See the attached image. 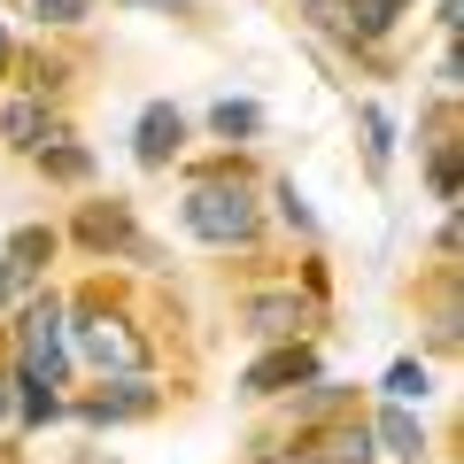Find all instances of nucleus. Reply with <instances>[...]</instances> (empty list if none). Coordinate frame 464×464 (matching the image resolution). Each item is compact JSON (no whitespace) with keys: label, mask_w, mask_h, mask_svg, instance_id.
I'll use <instances>...</instances> for the list:
<instances>
[{"label":"nucleus","mask_w":464,"mask_h":464,"mask_svg":"<svg viewBox=\"0 0 464 464\" xmlns=\"http://www.w3.org/2000/svg\"><path fill=\"white\" fill-rule=\"evenodd\" d=\"M186 232L209 240V248H248V240H256V194H248V179H232V170L194 179V194H186Z\"/></svg>","instance_id":"1"},{"label":"nucleus","mask_w":464,"mask_h":464,"mask_svg":"<svg viewBox=\"0 0 464 464\" xmlns=\"http://www.w3.org/2000/svg\"><path fill=\"white\" fill-rule=\"evenodd\" d=\"M70 348H78L93 372H116V380H140V372H148V341H140L116 310H101V302H85V310H78Z\"/></svg>","instance_id":"2"},{"label":"nucleus","mask_w":464,"mask_h":464,"mask_svg":"<svg viewBox=\"0 0 464 464\" xmlns=\"http://www.w3.org/2000/svg\"><path fill=\"white\" fill-rule=\"evenodd\" d=\"M63 380H70V325H63V302L39 295L32 310H24V380H16V387L54 395Z\"/></svg>","instance_id":"3"},{"label":"nucleus","mask_w":464,"mask_h":464,"mask_svg":"<svg viewBox=\"0 0 464 464\" xmlns=\"http://www.w3.org/2000/svg\"><path fill=\"white\" fill-rule=\"evenodd\" d=\"M179 148H186V116L170 109V101H148V109H140V132H132V155L148 170H163Z\"/></svg>","instance_id":"4"},{"label":"nucleus","mask_w":464,"mask_h":464,"mask_svg":"<svg viewBox=\"0 0 464 464\" xmlns=\"http://www.w3.org/2000/svg\"><path fill=\"white\" fill-rule=\"evenodd\" d=\"M39 256H54V232H16V240H8V256H0V310H8L39 271H47Z\"/></svg>","instance_id":"5"},{"label":"nucleus","mask_w":464,"mask_h":464,"mask_svg":"<svg viewBox=\"0 0 464 464\" xmlns=\"http://www.w3.org/2000/svg\"><path fill=\"white\" fill-rule=\"evenodd\" d=\"M279 464H372V426H325V433H310V449L302 457H279Z\"/></svg>","instance_id":"6"},{"label":"nucleus","mask_w":464,"mask_h":464,"mask_svg":"<svg viewBox=\"0 0 464 464\" xmlns=\"http://www.w3.org/2000/svg\"><path fill=\"white\" fill-rule=\"evenodd\" d=\"M317 380V356L310 348H271L264 364H248V395H286V387Z\"/></svg>","instance_id":"7"},{"label":"nucleus","mask_w":464,"mask_h":464,"mask_svg":"<svg viewBox=\"0 0 464 464\" xmlns=\"http://www.w3.org/2000/svg\"><path fill=\"white\" fill-rule=\"evenodd\" d=\"M0 132H8V148H24V155H47L54 140H63V124H54V116L39 109V101H8Z\"/></svg>","instance_id":"8"},{"label":"nucleus","mask_w":464,"mask_h":464,"mask_svg":"<svg viewBox=\"0 0 464 464\" xmlns=\"http://www.w3.org/2000/svg\"><path fill=\"white\" fill-rule=\"evenodd\" d=\"M155 411V387H140V380H116V387H101L93 402H85V418L93 426H116V418H148Z\"/></svg>","instance_id":"9"},{"label":"nucleus","mask_w":464,"mask_h":464,"mask_svg":"<svg viewBox=\"0 0 464 464\" xmlns=\"http://www.w3.org/2000/svg\"><path fill=\"white\" fill-rule=\"evenodd\" d=\"M387 441V457H402V464H426V426H418L411 411H402V402H387L380 411V426H372Z\"/></svg>","instance_id":"10"},{"label":"nucleus","mask_w":464,"mask_h":464,"mask_svg":"<svg viewBox=\"0 0 464 464\" xmlns=\"http://www.w3.org/2000/svg\"><path fill=\"white\" fill-rule=\"evenodd\" d=\"M302 317H310V310H302L295 295H256V302H248V325L264 333V341H295Z\"/></svg>","instance_id":"11"},{"label":"nucleus","mask_w":464,"mask_h":464,"mask_svg":"<svg viewBox=\"0 0 464 464\" xmlns=\"http://www.w3.org/2000/svg\"><path fill=\"white\" fill-rule=\"evenodd\" d=\"M411 0H341V39H380Z\"/></svg>","instance_id":"12"},{"label":"nucleus","mask_w":464,"mask_h":464,"mask_svg":"<svg viewBox=\"0 0 464 464\" xmlns=\"http://www.w3.org/2000/svg\"><path fill=\"white\" fill-rule=\"evenodd\" d=\"M78 232L93 240V248H140V232H132V217H124V209H85Z\"/></svg>","instance_id":"13"},{"label":"nucleus","mask_w":464,"mask_h":464,"mask_svg":"<svg viewBox=\"0 0 464 464\" xmlns=\"http://www.w3.org/2000/svg\"><path fill=\"white\" fill-rule=\"evenodd\" d=\"M209 132L217 140H248V132H264V109H256V101H217V109H209Z\"/></svg>","instance_id":"14"},{"label":"nucleus","mask_w":464,"mask_h":464,"mask_svg":"<svg viewBox=\"0 0 464 464\" xmlns=\"http://www.w3.org/2000/svg\"><path fill=\"white\" fill-rule=\"evenodd\" d=\"M356 132H364V155H372V170H387V155H395V124H387V109H356Z\"/></svg>","instance_id":"15"},{"label":"nucleus","mask_w":464,"mask_h":464,"mask_svg":"<svg viewBox=\"0 0 464 464\" xmlns=\"http://www.w3.org/2000/svg\"><path fill=\"white\" fill-rule=\"evenodd\" d=\"M39 163H47L54 179H70V186H78V179H93V155H85V148H63V140H54V148L39 155Z\"/></svg>","instance_id":"16"},{"label":"nucleus","mask_w":464,"mask_h":464,"mask_svg":"<svg viewBox=\"0 0 464 464\" xmlns=\"http://www.w3.org/2000/svg\"><path fill=\"white\" fill-rule=\"evenodd\" d=\"M433 194L457 201V140H441V155H433Z\"/></svg>","instance_id":"17"},{"label":"nucleus","mask_w":464,"mask_h":464,"mask_svg":"<svg viewBox=\"0 0 464 464\" xmlns=\"http://www.w3.org/2000/svg\"><path fill=\"white\" fill-rule=\"evenodd\" d=\"M387 395H395V402L426 395V364H395V372H387Z\"/></svg>","instance_id":"18"},{"label":"nucleus","mask_w":464,"mask_h":464,"mask_svg":"<svg viewBox=\"0 0 464 464\" xmlns=\"http://www.w3.org/2000/svg\"><path fill=\"white\" fill-rule=\"evenodd\" d=\"M279 217H286V225H295V232H317V217L302 209V194H295V179L279 186Z\"/></svg>","instance_id":"19"},{"label":"nucleus","mask_w":464,"mask_h":464,"mask_svg":"<svg viewBox=\"0 0 464 464\" xmlns=\"http://www.w3.org/2000/svg\"><path fill=\"white\" fill-rule=\"evenodd\" d=\"M39 16L47 24H85V8H93V0H32Z\"/></svg>","instance_id":"20"},{"label":"nucleus","mask_w":464,"mask_h":464,"mask_svg":"<svg viewBox=\"0 0 464 464\" xmlns=\"http://www.w3.org/2000/svg\"><path fill=\"white\" fill-rule=\"evenodd\" d=\"M0 418H16V380L0 372Z\"/></svg>","instance_id":"21"},{"label":"nucleus","mask_w":464,"mask_h":464,"mask_svg":"<svg viewBox=\"0 0 464 464\" xmlns=\"http://www.w3.org/2000/svg\"><path fill=\"white\" fill-rule=\"evenodd\" d=\"M132 8H186V0H132Z\"/></svg>","instance_id":"22"},{"label":"nucleus","mask_w":464,"mask_h":464,"mask_svg":"<svg viewBox=\"0 0 464 464\" xmlns=\"http://www.w3.org/2000/svg\"><path fill=\"white\" fill-rule=\"evenodd\" d=\"M0 63H8V24H0Z\"/></svg>","instance_id":"23"}]
</instances>
